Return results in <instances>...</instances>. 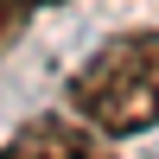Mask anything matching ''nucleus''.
I'll return each mask as SVG.
<instances>
[{"label": "nucleus", "instance_id": "obj_4", "mask_svg": "<svg viewBox=\"0 0 159 159\" xmlns=\"http://www.w3.org/2000/svg\"><path fill=\"white\" fill-rule=\"evenodd\" d=\"M25 7H57V0H25Z\"/></svg>", "mask_w": 159, "mask_h": 159}, {"label": "nucleus", "instance_id": "obj_2", "mask_svg": "<svg viewBox=\"0 0 159 159\" xmlns=\"http://www.w3.org/2000/svg\"><path fill=\"white\" fill-rule=\"evenodd\" d=\"M7 159H115V153L83 115H32L13 134Z\"/></svg>", "mask_w": 159, "mask_h": 159}, {"label": "nucleus", "instance_id": "obj_5", "mask_svg": "<svg viewBox=\"0 0 159 159\" xmlns=\"http://www.w3.org/2000/svg\"><path fill=\"white\" fill-rule=\"evenodd\" d=\"M0 159H7V153H0Z\"/></svg>", "mask_w": 159, "mask_h": 159}, {"label": "nucleus", "instance_id": "obj_1", "mask_svg": "<svg viewBox=\"0 0 159 159\" xmlns=\"http://www.w3.org/2000/svg\"><path fill=\"white\" fill-rule=\"evenodd\" d=\"M70 108L96 134H147L159 121V32H121L96 45L70 76Z\"/></svg>", "mask_w": 159, "mask_h": 159}, {"label": "nucleus", "instance_id": "obj_3", "mask_svg": "<svg viewBox=\"0 0 159 159\" xmlns=\"http://www.w3.org/2000/svg\"><path fill=\"white\" fill-rule=\"evenodd\" d=\"M25 25V0H0V51H7V38Z\"/></svg>", "mask_w": 159, "mask_h": 159}]
</instances>
